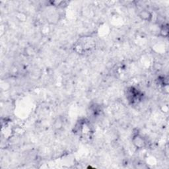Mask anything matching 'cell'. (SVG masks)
I'll return each instance as SVG.
<instances>
[{
	"mask_svg": "<svg viewBox=\"0 0 169 169\" xmlns=\"http://www.w3.org/2000/svg\"><path fill=\"white\" fill-rule=\"evenodd\" d=\"M127 97H128L129 101H130L131 103H135L141 100V94L137 89H134V87H131L128 90Z\"/></svg>",
	"mask_w": 169,
	"mask_h": 169,
	"instance_id": "obj_1",
	"label": "cell"
},
{
	"mask_svg": "<svg viewBox=\"0 0 169 169\" xmlns=\"http://www.w3.org/2000/svg\"><path fill=\"white\" fill-rule=\"evenodd\" d=\"M133 142L134 145L137 148H139V149L144 147L145 145V141L144 139L139 134H136L134 136Z\"/></svg>",
	"mask_w": 169,
	"mask_h": 169,
	"instance_id": "obj_2",
	"label": "cell"
},
{
	"mask_svg": "<svg viewBox=\"0 0 169 169\" xmlns=\"http://www.w3.org/2000/svg\"><path fill=\"white\" fill-rule=\"evenodd\" d=\"M139 17L144 21H150L152 18V14L148 10H142L139 13Z\"/></svg>",
	"mask_w": 169,
	"mask_h": 169,
	"instance_id": "obj_3",
	"label": "cell"
},
{
	"mask_svg": "<svg viewBox=\"0 0 169 169\" xmlns=\"http://www.w3.org/2000/svg\"><path fill=\"white\" fill-rule=\"evenodd\" d=\"M161 34L162 36L167 37L168 34V29L167 25H164L161 30Z\"/></svg>",
	"mask_w": 169,
	"mask_h": 169,
	"instance_id": "obj_4",
	"label": "cell"
}]
</instances>
